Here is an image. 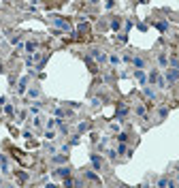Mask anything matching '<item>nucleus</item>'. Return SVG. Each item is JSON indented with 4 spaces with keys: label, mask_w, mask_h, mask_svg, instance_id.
Here are the masks:
<instances>
[{
    "label": "nucleus",
    "mask_w": 179,
    "mask_h": 188,
    "mask_svg": "<svg viewBox=\"0 0 179 188\" xmlns=\"http://www.w3.org/2000/svg\"><path fill=\"white\" fill-rule=\"evenodd\" d=\"M70 171H73V169H70L68 165H60V167H55V169H53V175H55V178L66 180V178H70Z\"/></svg>",
    "instance_id": "obj_1"
},
{
    "label": "nucleus",
    "mask_w": 179,
    "mask_h": 188,
    "mask_svg": "<svg viewBox=\"0 0 179 188\" xmlns=\"http://www.w3.org/2000/svg\"><path fill=\"white\" fill-rule=\"evenodd\" d=\"M90 58H92V60H96L98 64H105V60H107V56H105V53H102V49H98V47L90 49Z\"/></svg>",
    "instance_id": "obj_2"
},
{
    "label": "nucleus",
    "mask_w": 179,
    "mask_h": 188,
    "mask_svg": "<svg viewBox=\"0 0 179 188\" xmlns=\"http://www.w3.org/2000/svg\"><path fill=\"white\" fill-rule=\"evenodd\" d=\"M132 66H134V71H145L147 69V62H145V58H141V56H132Z\"/></svg>",
    "instance_id": "obj_3"
},
{
    "label": "nucleus",
    "mask_w": 179,
    "mask_h": 188,
    "mask_svg": "<svg viewBox=\"0 0 179 188\" xmlns=\"http://www.w3.org/2000/svg\"><path fill=\"white\" fill-rule=\"evenodd\" d=\"M126 116H128V107L122 103V105L117 107V111H115V120H117V124H120V122H124V118H126Z\"/></svg>",
    "instance_id": "obj_4"
},
{
    "label": "nucleus",
    "mask_w": 179,
    "mask_h": 188,
    "mask_svg": "<svg viewBox=\"0 0 179 188\" xmlns=\"http://www.w3.org/2000/svg\"><path fill=\"white\" fill-rule=\"evenodd\" d=\"M90 163H92V167H94L96 171L102 169V158H100V154H90Z\"/></svg>",
    "instance_id": "obj_5"
},
{
    "label": "nucleus",
    "mask_w": 179,
    "mask_h": 188,
    "mask_svg": "<svg viewBox=\"0 0 179 188\" xmlns=\"http://www.w3.org/2000/svg\"><path fill=\"white\" fill-rule=\"evenodd\" d=\"M166 84H175L179 79V71H175V69H166Z\"/></svg>",
    "instance_id": "obj_6"
},
{
    "label": "nucleus",
    "mask_w": 179,
    "mask_h": 188,
    "mask_svg": "<svg viewBox=\"0 0 179 188\" xmlns=\"http://www.w3.org/2000/svg\"><path fill=\"white\" fill-rule=\"evenodd\" d=\"M53 24H55L58 28H62L64 32H70V24H68L66 19H62V17H53Z\"/></svg>",
    "instance_id": "obj_7"
},
{
    "label": "nucleus",
    "mask_w": 179,
    "mask_h": 188,
    "mask_svg": "<svg viewBox=\"0 0 179 188\" xmlns=\"http://www.w3.org/2000/svg\"><path fill=\"white\" fill-rule=\"evenodd\" d=\"M156 60H158V66H160V69H164V71L169 69V56H166V53L160 51V53L156 56Z\"/></svg>",
    "instance_id": "obj_8"
},
{
    "label": "nucleus",
    "mask_w": 179,
    "mask_h": 188,
    "mask_svg": "<svg viewBox=\"0 0 179 188\" xmlns=\"http://www.w3.org/2000/svg\"><path fill=\"white\" fill-rule=\"evenodd\" d=\"M66 160H68L66 154H53V156H51V163H53V165H66Z\"/></svg>",
    "instance_id": "obj_9"
},
{
    "label": "nucleus",
    "mask_w": 179,
    "mask_h": 188,
    "mask_svg": "<svg viewBox=\"0 0 179 188\" xmlns=\"http://www.w3.org/2000/svg\"><path fill=\"white\" fill-rule=\"evenodd\" d=\"M26 92H28V77H21L19 86H17V94H26Z\"/></svg>",
    "instance_id": "obj_10"
},
{
    "label": "nucleus",
    "mask_w": 179,
    "mask_h": 188,
    "mask_svg": "<svg viewBox=\"0 0 179 188\" xmlns=\"http://www.w3.org/2000/svg\"><path fill=\"white\" fill-rule=\"evenodd\" d=\"M0 173H11L9 171V160H6L4 154H0Z\"/></svg>",
    "instance_id": "obj_11"
},
{
    "label": "nucleus",
    "mask_w": 179,
    "mask_h": 188,
    "mask_svg": "<svg viewBox=\"0 0 179 188\" xmlns=\"http://www.w3.org/2000/svg\"><path fill=\"white\" fill-rule=\"evenodd\" d=\"M143 94H145L149 100H156V90H154L151 86H143Z\"/></svg>",
    "instance_id": "obj_12"
},
{
    "label": "nucleus",
    "mask_w": 179,
    "mask_h": 188,
    "mask_svg": "<svg viewBox=\"0 0 179 188\" xmlns=\"http://www.w3.org/2000/svg\"><path fill=\"white\" fill-rule=\"evenodd\" d=\"M134 77L139 79L141 86H147V75H145V71H134Z\"/></svg>",
    "instance_id": "obj_13"
},
{
    "label": "nucleus",
    "mask_w": 179,
    "mask_h": 188,
    "mask_svg": "<svg viewBox=\"0 0 179 188\" xmlns=\"http://www.w3.org/2000/svg\"><path fill=\"white\" fill-rule=\"evenodd\" d=\"M39 96H41V88H28V98H34V100H39Z\"/></svg>",
    "instance_id": "obj_14"
},
{
    "label": "nucleus",
    "mask_w": 179,
    "mask_h": 188,
    "mask_svg": "<svg viewBox=\"0 0 179 188\" xmlns=\"http://www.w3.org/2000/svg\"><path fill=\"white\" fill-rule=\"evenodd\" d=\"M115 152H117V154H126V156H130V154H132V152L128 150V145H126V143H117Z\"/></svg>",
    "instance_id": "obj_15"
},
{
    "label": "nucleus",
    "mask_w": 179,
    "mask_h": 188,
    "mask_svg": "<svg viewBox=\"0 0 179 188\" xmlns=\"http://www.w3.org/2000/svg\"><path fill=\"white\" fill-rule=\"evenodd\" d=\"M102 103H105V98H102V96H94V98L90 100V105H92L94 109H98V107H102Z\"/></svg>",
    "instance_id": "obj_16"
},
{
    "label": "nucleus",
    "mask_w": 179,
    "mask_h": 188,
    "mask_svg": "<svg viewBox=\"0 0 179 188\" xmlns=\"http://www.w3.org/2000/svg\"><path fill=\"white\" fill-rule=\"evenodd\" d=\"M90 126H92V124H90L88 120H86V122H79V124H77V133H79V135L86 133V131H90Z\"/></svg>",
    "instance_id": "obj_17"
},
{
    "label": "nucleus",
    "mask_w": 179,
    "mask_h": 188,
    "mask_svg": "<svg viewBox=\"0 0 179 188\" xmlns=\"http://www.w3.org/2000/svg\"><path fill=\"white\" fill-rule=\"evenodd\" d=\"M83 175H86V178H88L90 182H96V184H100V178H98V175H96V173H94V171H86V173H83Z\"/></svg>",
    "instance_id": "obj_18"
},
{
    "label": "nucleus",
    "mask_w": 179,
    "mask_h": 188,
    "mask_svg": "<svg viewBox=\"0 0 179 188\" xmlns=\"http://www.w3.org/2000/svg\"><path fill=\"white\" fill-rule=\"evenodd\" d=\"M24 47H26V51H28L30 56H32V53H36V43H34V41H28Z\"/></svg>",
    "instance_id": "obj_19"
},
{
    "label": "nucleus",
    "mask_w": 179,
    "mask_h": 188,
    "mask_svg": "<svg viewBox=\"0 0 179 188\" xmlns=\"http://www.w3.org/2000/svg\"><path fill=\"white\" fill-rule=\"evenodd\" d=\"M156 86H158L160 90H164V88H169V84H166V79H164L162 75H158V79H156Z\"/></svg>",
    "instance_id": "obj_20"
},
{
    "label": "nucleus",
    "mask_w": 179,
    "mask_h": 188,
    "mask_svg": "<svg viewBox=\"0 0 179 188\" xmlns=\"http://www.w3.org/2000/svg\"><path fill=\"white\" fill-rule=\"evenodd\" d=\"M111 28L117 32V30L122 28V19H120V17H113V19H111Z\"/></svg>",
    "instance_id": "obj_21"
},
{
    "label": "nucleus",
    "mask_w": 179,
    "mask_h": 188,
    "mask_svg": "<svg viewBox=\"0 0 179 188\" xmlns=\"http://www.w3.org/2000/svg\"><path fill=\"white\" fill-rule=\"evenodd\" d=\"M109 62H111V66H120V62H122V60H120V56H117V53H111V56H109Z\"/></svg>",
    "instance_id": "obj_22"
},
{
    "label": "nucleus",
    "mask_w": 179,
    "mask_h": 188,
    "mask_svg": "<svg viewBox=\"0 0 179 188\" xmlns=\"http://www.w3.org/2000/svg\"><path fill=\"white\" fill-rule=\"evenodd\" d=\"M156 28H158L160 32H166V30H169V22H156Z\"/></svg>",
    "instance_id": "obj_23"
},
{
    "label": "nucleus",
    "mask_w": 179,
    "mask_h": 188,
    "mask_svg": "<svg viewBox=\"0 0 179 188\" xmlns=\"http://www.w3.org/2000/svg\"><path fill=\"white\" fill-rule=\"evenodd\" d=\"M134 113H136L139 118H145V107H143V105H136V107H134Z\"/></svg>",
    "instance_id": "obj_24"
},
{
    "label": "nucleus",
    "mask_w": 179,
    "mask_h": 188,
    "mask_svg": "<svg viewBox=\"0 0 179 188\" xmlns=\"http://www.w3.org/2000/svg\"><path fill=\"white\" fill-rule=\"evenodd\" d=\"M166 116H169V107H160V109H158V118H160V120H164Z\"/></svg>",
    "instance_id": "obj_25"
},
{
    "label": "nucleus",
    "mask_w": 179,
    "mask_h": 188,
    "mask_svg": "<svg viewBox=\"0 0 179 188\" xmlns=\"http://www.w3.org/2000/svg\"><path fill=\"white\" fill-rule=\"evenodd\" d=\"M55 126H58V124H55V118H51V120H47V122H45V128H47V131H53Z\"/></svg>",
    "instance_id": "obj_26"
},
{
    "label": "nucleus",
    "mask_w": 179,
    "mask_h": 188,
    "mask_svg": "<svg viewBox=\"0 0 179 188\" xmlns=\"http://www.w3.org/2000/svg\"><path fill=\"white\" fill-rule=\"evenodd\" d=\"M4 113L13 118V116H15V107H13V105H4Z\"/></svg>",
    "instance_id": "obj_27"
},
{
    "label": "nucleus",
    "mask_w": 179,
    "mask_h": 188,
    "mask_svg": "<svg viewBox=\"0 0 179 188\" xmlns=\"http://www.w3.org/2000/svg\"><path fill=\"white\" fill-rule=\"evenodd\" d=\"M107 145H109V137H102V139H100V143H98V150H105Z\"/></svg>",
    "instance_id": "obj_28"
},
{
    "label": "nucleus",
    "mask_w": 179,
    "mask_h": 188,
    "mask_svg": "<svg viewBox=\"0 0 179 188\" xmlns=\"http://www.w3.org/2000/svg\"><path fill=\"white\" fill-rule=\"evenodd\" d=\"M107 156H109V160H115V158H117V152L111 147V150H107Z\"/></svg>",
    "instance_id": "obj_29"
},
{
    "label": "nucleus",
    "mask_w": 179,
    "mask_h": 188,
    "mask_svg": "<svg viewBox=\"0 0 179 188\" xmlns=\"http://www.w3.org/2000/svg\"><path fill=\"white\" fill-rule=\"evenodd\" d=\"M45 139L53 141V139H55V133H53V131H45Z\"/></svg>",
    "instance_id": "obj_30"
},
{
    "label": "nucleus",
    "mask_w": 179,
    "mask_h": 188,
    "mask_svg": "<svg viewBox=\"0 0 179 188\" xmlns=\"http://www.w3.org/2000/svg\"><path fill=\"white\" fill-rule=\"evenodd\" d=\"M117 141H120V143H126V141H128V133H120V135H117Z\"/></svg>",
    "instance_id": "obj_31"
},
{
    "label": "nucleus",
    "mask_w": 179,
    "mask_h": 188,
    "mask_svg": "<svg viewBox=\"0 0 179 188\" xmlns=\"http://www.w3.org/2000/svg\"><path fill=\"white\" fill-rule=\"evenodd\" d=\"M32 124H34L36 128H39V126H43V118H41V116H36V118L32 120Z\"/></svg>",
    "instance_id": "obj_32"
},
{
    "label": "nucleus",
    "mask_w": 179,
    "mask_h": 188,
    "mask_svg": "<svg viewBox=\"0 0 179 188\" xmlns=\"http://www.w3.org/2000/svg\"><path fill=\"white\" fill-rule=\"evenodd\" d=\"M45 152L53 156V154H55V145H45Z\"/></svg>",
    "instance_id": "obj_33"
},
{
    "label": "nucleus",
    "mask_w": 179,
    "mask_h": 188,
    "mask_svg": "<svg viewBox=\"0 0 179 188\" xmlns=\"http://www.w3.org/2000/svg\"><path fill=\"white\" fill-rule=\"evenodd\" d=\"M117 41H122V43H126V41H128V37H126V32H120V34H117Z\"/></svg>",
    "instance_id": "obj_34"
},
{
    "label": "nucleus",
    "mask_w": 179,
    "mask_h": 188,
    "mask_svg": "<svg viewBox=\"0 0 179 188\" xmlns=\"http://www.w3.org/2000/svg\"><path fill=\"white\" fill-rule=\"evenodd\" d=\"M68 150H70V145H66V143H64V145H60V152H62V154H66V156H68Z\"/></svg>",
    "instance_id": "obj_35"
},
{
    "label": "nucleus",
    "mask_w": 179,
    "mask_h": 188,
    "mask_svg": "<svg viewBox=\"0 0 179 188\" xmlns=\"http://www.w3.org/2000/svg\"><path fill=\"white\" fill-rule=\"evenodd\" d=\"M19 41H21V39H19V34H15V37H11V43H13V45H19Z\"/></svg>",
    "instance_id": "obj_36"
},
{
    "label": "nucleus",
    "mask_w": 179,
    "mask_h": 188,
    "mask_svg": "<svg viewBox=\"0 0 179 188\" xmlns=\"http://www.w3.org/2000/svg\"><path fill=\"white\" fill-rule=\"evenodd\" d=\"M109 128H111V131H113V133H117V135H120V124H115V122H113V124H111V126H109Z\"/></svg>",
    "instance_id": "obj_37"
},
{
    "label": "nucleus",
    "mask_w": 179,
    "mask_h": 188,
    "mask_svg": "<svg viewBox=\"0 0 179 188\" xmlns=\"http://www.w3.org/2000/svg\"><path fill=\"white\" fill-rule=\"evenodd\" d=\"M68 107H73V109H81V103H68Z\"/></svg>",
    "instance_id": "obj_38"
},
{
    "label": "nucleus",
    "mask_w": 179,
    "mask_h": 188,
    "mask_svg": "<svg viewBox=\"0 0 179 188\" xmlns=\"http://www.w3.org/2000/svg\"><path fill=\"white\" fill-rule=\"evenodd\" d=\"M77 143H79V135H75V137L70 139V145H77Z\"/></svg>",
    "instance_id": "obj_39"
},
{
    "label": "nucleus",
    "mask_w": 179,
    "mask_h": 188,
    "mask_svg": "<svg viewBox=\"0 0 179 188\" xmlns=\"http://www.w3.org/2000/svg\"><path fill=\"white\" fill-rule=\"evenodd\" d=\"M124 28H126V32H128V30H130V28H132V22H130V19H128V22H126V24H124Z\"/></svg>",
    "instance_id": "obj_40"
},
{
    "label": "nucleus",
    "mask_w": 179,
    "mask_h": 188,
    "mask_svg": "<svg viewBox=\"0 0 179 188\" xmlns=\"http://www.w3.org/2000/svg\"><path fill=\"white\" fill-rule=\"evenodd\" d=\"M139 30H141V32H145V30H147V24H143V22H141V24H139Z\"/></svg>",
    "instance_id": "obj_41"
},
{
    "label": "nucleus",
    "mask_w": 179,
    "mask_h": 188,
    "mask_svg": "<svg viewBox=\"0 0 179 188\" xmlns=\"http://www.w3.org/2000/svg\"><path fill=\"white\" fill-rule=\"evenodd\" d=\"M45 188H58L55 184H45Z\"/></svg>",
    "instance_id": "obj_42"
},
{
    "label": "nucleus",
    "mask_w": 179,
    "mask_h": 188,
    "mask_svg": "<svg viewBox=\"0 0 179 188\" xmlns=\"http://www.w3.org/2000/svg\"><path fill=\"white\" fill-rule=\"evenodd\" d=\"M0 73H4V64L2 62H0Z\"/></svg>",
    "instance_id": "obj_43"
},
{
    "label": "nucleus",
    "mask_w": 179,
    "mask_h": 188,
    "mask_svg": "<svg viewBox=\"0 0 179 188\" xmlns=\"http://www.w3.org/2000/svg\"><path fill=\"white\" fill-rule=\"evenodd\" d=\"M4 188H15V186H13V184H6V186H4Z\"/></svg>",
    "instance_id": "obj_44"
},
{
    "label": "nucleus",
    "mask_w": 179,
    "mask_h": 188,
    "mask_svg": "<svg viewBox=\"0 0 179 188\" xmlns=\"http://www.w3.org/2000/svg\"><path fill=\"white\" fill-rule=\"evenodd\" d=\"M143 188H156V186H149V184H145V186H143Z\"/></svg>",
    "instance_id": "obj_45"
},
{
    "label": "nucleus",
    "mask_w": 179,
    "mask_h": 188,
    "mask_svg": "<svg viewBox=\"0 0 179 188\" xmlns=\"http://www.w3.org/2000/svg\"><path fill=\"white\" fill-rule=\"evenodd\" d=\"M0 186H2V178H0Z\"/></svg>",
    "instance_id": "obj_46"
},
{
    "label": "nucleus",
    "mask_w": 179,
    "mask_h": 188,
    "mask_svg": "<svg viewBox=\"0 0 179 188\" xmlns=\"http://www.w3.org/2000/svg\"><path fill=\"white\" fill-rule=\"evenodd\" d=\"M117 188H124V186H117Z\"/></svg>",
    "instance_id": "obj_47"
}]
</instances>
